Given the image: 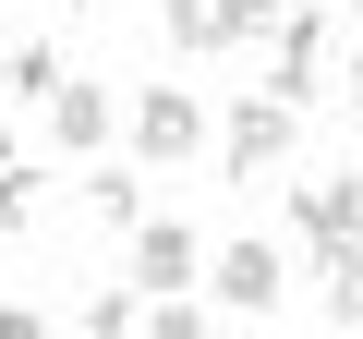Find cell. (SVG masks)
<instances>
[{"label":"cell","instance_id":"obj_2","mask_svg":"<svg viewBox=\"0 0 363 339\" xmlns=\"http://www.w3.org/2000/svg\"><path fill=\"white\" fill-rule=\"evenodd\" d=\"M194 279H206V243L182 230V218H133V303H194Z\"/></svg>","mask_w":363,"mask_h":339},{"label":"cell","instance_id":"obj_10","mask_svg":"<svg viewBox=\"0 0 363 339\" xmlns=\"http://www.w3.org/2000/svg\"><path fill=\"white\" fill-rule=\"evenodd\" d=\"M85 218L133 230V218H145V182H133V170H97V182H85Z\"/></svg>","mask_w":363,"mask_h":339},{"label":"cell","instance_id":"obj_16","mask_svg":"<svg viewBox=\"0 0 363 339\" xmlns=\"http://www.w3.org/2000/svg\"><path fill=\"white\" fill-rule=\"evenodd\" d=\"M0 339H49V315L37 303H0Z\"/></svg>","mask_w":363,"mask_h":339},{"label":"cell","instance_id":"obj_5","mask_svg":"<svg viewBox=\"0 0 363 339\" xmlns=\"http://www.w3.org/2000/svg\"><path fill=\"white\" fill-rule=\"evenodd\" d=\"M206 291H218L230 315H279V291H291V267H279L267 243H206Z\"/></svg>","mask_w":363,"mask_h":339},{"label":"cell","instance_id":"obj_13","mask_svg":"<svg viewBox=\"0 0 363 339\" xmlns=\"http://www.w3.org/2000/svg\"><path fill=\"white\" fill-rule=\"evenodd\" d=\"M157 37H169V49H218V25H206V0H157Z\"/></svg>","mask_w":363,"mask_h":339},{"label":"cell","instance_id":"obj_4","mask_svg":"<svg viewBox=\"0 0 363 339\" xmlns=\"http://www.w3.org/2000/svg\"><path fill=\"white\" fill-rule=\"evenodd\" d=\"M315 85H327V13H279V49H267V85H255V97L303 109Z\"/></svg>","mask_w":363,"mask_h":339},{"label":"cell","instance_id":"obj_14","mask_svg":"<svg viewBox=\"0 0 363 339\" xmlns=\"http://www.w3.org/2000/svg\"><path fill=\"white\" fill-rule=\"evenodd\" d=\"M73 339H133V291H97V303L73 315Z\"/></svg>","mask_w":363,"mask_h":339},{"label":"cell","instance_id":"obj_3","mask_svg":"<svg viewBox=\"0 0 363 339\" xmlns=\"http://www.w3.org/2000/svg\"><path fill=\"white\" fill-rule=\"evenodd\" d=\"M194 145H206V97H194V85H145V97H133V157L182 170Z\"/></svg>","mask_w":363,"mask_h":339},{"label":"cell","instance_id":"obj_19","mask_svg":"<svg viewBox=\"0 0 363 339\" xmlns=\"http://www.w3.org/2000/svg\"><path fill=\"white\" fill-rule=\"evenodd\" d=\"M73 13H85V0H73Z\"/></svg>","mask_w":363,"mask_h":339},{"label":"cell","instance_id":"obj_6","mask_svg":"<svg viewBox=\"0 0 363 339\" xmlns=\"http://www.w3.org/2000/svg\"><path fill=\"white\" fill-rule=\"evenodd\" d=\"M291 218H303L315 255H327V243H363V170H315V182H291Z\"/></svg>","mask_w":363,"mask_h":339},{"label":"cell","instance_id":"obj_18","mask_svg":"<svg viewBox=\"0 0 363 339\" xmlns=\"http://www.w3.org/2000/svg\"><path fill=\"white\" fill-rule=\"evenodd\" d=\"M0 61H13V25H0Z\"/></svg>","mask_w":363,"mask_h":339},{"label":"cell","instance_id":"obj_7","mask_svg":"<svg viewBox=\"0 0 363 339\" xmlns=\"http://www.w3.org/2000/svg\"><path fill=\"white\" fill-rule=\"evenodd\" d=\"M49 133H61L73 157H97V145H109V85H85V73H61V85H49Z\"/></svg>","mask_w":363,"mask_h":339},{"label":"cell","instance_id":"obj_15","mask_svg":"<svg viewBox=\"0 0 363 339\" xmlns=\"http://www.w3.org/2000/svg\"><path fill=\"white\" fill-rule=\"evenodd\" d=\"M0 73H13V85H25L37 109H49V85H61V49H13V61H0Z\"/></svg>","mask_w":363,"mask_h":339},{"label":"cell","instance_id":"obj_11","mask_svg":"<svg viewBox=\"0 0 363 339\" xmlns=\"http://www.w3.org/2000/svg\"><path fill=\"white\" fill-rule=\"evenodd\" d=\"M206 25H218V49H255L279 25V0H206Z\"/></svg>","mask_w":363,"mask_h":339},{"label":"cell","instance_id":"obj_1","mask_svg":"<svg viewBox=\"0 0 363 339\" xmlns=\"http://www.w3.org/2000/svg\"><path fill=\"white\" fill-rule=\"evenodd\" d=\"M291 121H303V109H279V97H230V109L206 121V145H218L230 182H267V170L291 157Z\"/></svg>","mask_w":363,"mask_h":339},{"label":"cell","instance_id":"obj_9","mask_svg":"<svg viewBox=\"0 0 363 339\" xmlns=\"http://www.w3.org/2000/svg\"><path fill=\"white\" fill-rule=\"evenodd\" d=\"M25 218H37V157L0 133V230H25Z\"/></svg>","mask_w":363,"mask_h":339},{"label":"cell","instance_id":"obj_8","mask_svg":"<svg viewBox=\"0 0 363 339\" xmlns=\"http://www.w3.org/2000/svg\"><path fill=\"white\" fill-rule=\"evenodd\" d=\"M315 279H327V327H363V243H327Z\"/></svg>","mask_w":363,"mask_h":339},{"label":"cell","instance_id":"obj_17","mask_svg":"<svg viewBox=\"0 0 363 339\" xmlns=\"http://www.w3.org/2000/svg\"><path fill=\"white\" fill-rule=\"evenodd\" d=\"M351 97H363V49H351Z\"/></svg>","mask_w":363,"mask_h":339},{"label":"cell","instance_id":"obj_12","mask_svg":"<svg viewBox=\"0 0 363 339\" xmlns=\"http://www.w3.org/2000/svg\"><path fill=\"white\" fill-rule=\"evenodd\" d=\"M133 339H218L194 303H133Z\"/></svg>","mask_w":363,"mask_h":339}]
</instances>
